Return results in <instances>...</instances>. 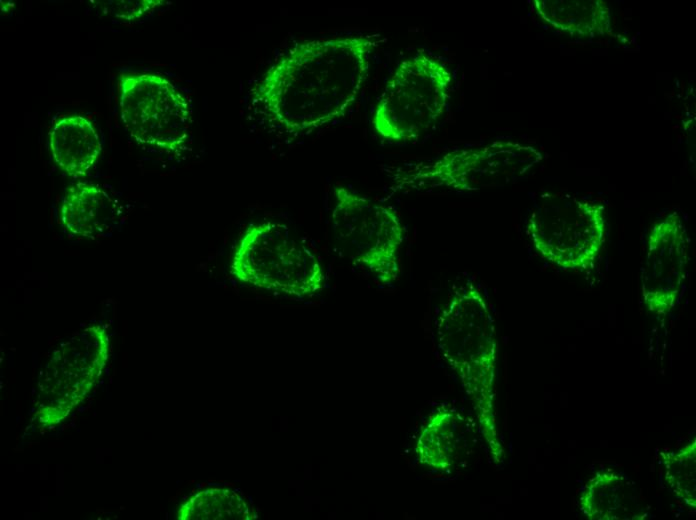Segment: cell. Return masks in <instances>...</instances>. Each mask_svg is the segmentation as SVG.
I'll return each instance as SVG.
<instances>
[{
    "label": "cell",
    "mask_w": 696,
    "mask_h": 520,
    "mask_svg": "<svg viewBox=\"0 0 696 520\" xmlns=\"http://www.w3.org/2000/svg\"><path fill=\"white\" fill-rule=\"evenodd\" d=\"M383 40L373 33L296 43L263 74L252 100L287 133L321 128L356 101Z\"/></svg>",
    "instance_id": "6da1fadb"
},
{
    "label": "cell",
    "mask_w": 696,
    "mask_h": 520,
    "mask_svg": "<svg viewBox=\"0 0 696 520\" xmlns=\"http://www.w3.org/2000/svg\"><path fill=\"white\" fill-rule=\"evenodd\" d=\"M440 354L472 401L481 434L495 462L504 450L495 413L497 338L493 314L481 289L472 281L457 287L436 320Z\"/></svg>",
    "instance_id": "7a4b0ae2"
},
{
    "label": "cell",
    "mask_w": 696,
    "mask_h": 520,
    "mask_svg": "<svg viewBox=\"0 0 696 520\" xmlns=\"http://www.w3.org/2000/svg\"><path fill=\"white\" fill-rule=\"evenodd\" d=\"M232 276L255 288L294 297L323 289L325 271L317 254L278 222L248 226L231 261Z\"/></svg>",
    "instance_id": "3957f363"
},
{
    "label": "cell",
    "mask_w": 696,
    "mask_h": 520,
    "mask_svg": "<svg viewBox=\"0 0 696 520\" xmlns=\"http://www.w3.org/2000/svg\"><path fill=\"white\" fill-rule=\"evenodd\" d=\"M452 73L438 58L418 51L404 59L388 79L375 106L372 125L391 142H405L429 131L444 114Z\"/></svg>",
    "instance_id": "277c9868"
},
{
    "label": "cell",
    "mask_w": 696,
    "mask_h": 520,
    "mask_svg": "<svg viewBox=\"0 0 696 520\" xmlns=\"http://www.w3.org/2000/svg\"><path fill=\"white\" fill-rule=\"evenodd\" d=\"M536 148L512 141H495L469 149L447 152L432 161L402 172V188H444L474 192L518 182L541 162Z\"/></svg>",
    "instance_id": "5b68a950"
},
{
    "label": "cell",
    "mask_w": 696,
    "mask_h": 520,
    "mask_svg": "<svg viewBox=\"0 0 696 520\" xmlns=\"http://www.w3.org/2000/svg\"><path fill=\"white\" fill-rule=\"evenodd\" d=\"M526 233L548 262L564 270H586L605 243V210L595 201L546 193L534 205Z\"/></svg>",
    "instance_id": "8992f818"
},
{
    "label": "cell",
    "mask_w": 696,
    "mask_h": 520,
    "mask_svg": "<svg viewBox=\"0 0 696 520\" xmlns=\"http://www.w3.org/2000/svg\"><path fill=\"white\" fill-rule=\"evenodd\" d=\"M333 195L331 226L343 252L382 284L394 283L401 271L399 252L404 240L399 215L345 186H336Z\"/></svg>",
    "instance_id": "52a82bcc"
},
{
    "label": "cell",
    "mask_w": 696,
    "mask_h": 520,
    "mask_svg": "<svg viewBox=\"0 0 696 520\" xmlns=\"http://www.w3.org/2000/svg\"><path fill=\"white\" fill-rule=\"evenodd\" d=\"M109 351L110 339L101 325L87 326L61 343L40 374L33 420L43 427L62 422L98 381Z\"/></svg>",
    "instance_id": "ba28073f"
},
{
    "label": "cell",
    "mask_w": 696,
    "mask_h": 520,
    "mask_svg": "<svg viewBox=\"0 0 696 520\" xmlns=\"http://www.w3.org/2000/svg\"><path fill=\"white\" fill-rule=\"evenodd\" d=\"M119 107L125 128L138 143L167 152L185 148L191 111L166 78L148 73L121 76Z\"/></svg>",
    "instance_id": "9c48e42d"
},
{
    "label": "cell",
    "mask_w": 696,
    "mask_h": 520,
    "mask_svg": "<svg viewBox=\"0 0 696 520\" xmlns=\"http://www.w3.org/2000/svg\"><path fill=\"white\" fill-rule=\"evenodd\" d=\"M688 244L685 224L676 211L650 230L640 285L644 305L655 317H666L680 299L687 274Z\"/></svg>",
    "instance_id": "30bf717a"
},
{
    "label": "cell",
    "mask_w": 696,
    "mask_h": 520,
    "mask_svg": "<svg viewBox=\"0 0 696 520\" xmlns=\"http://www.w3.org/2000/svg\"><path fill=\"white\" fill-rule=\"evenodd\" d=\"M578 508L589 520H645L651 506L639 486L613 469L596 471L583 485Z\"/></svg>",
    "instance_id": "8fae6325"
},
{
    "label": "cell",
    "mask_w": 696,
    "mask_h": 520,
    "mask_svg": "<svg viewBox=\"0 0 696 520\" xmlns=\"http://www.w3.org/2000/svg\"><path fill=\"white\" fill-rule=\"evenodd\" d=\"M116 220V202L100 186L80 182L65 191L60 206V222L69 233L83 238H97L113 229Z\"/></svg>",
    "instance_id": "7c38bea8"
},
{
    "label": "cell",
    "mask_w": 696,
    "mask_h": 520,
    "mask_svg": "<svg viewBox=\"0 0 696 520\" xmlns=\"http://www.w3.org/2000/svg\"><path fill=\"white\" fill-rule=\"evenodd\" d=\"M48 141L55 164L72 177L86 175L102 149L92 123L79 115L56 120L48 133Z\"/></svg>",
    "instance_id": "4fadbf2b"
},
{
    "label": "cell",
    "mask_w": 696,
    "mask_h": 520,
    "mask_svg": "<svg viewBox=\"0 0 696 520\" xmlns=\"http://www.w3.org/2000/svg\"><path fill=\"white\" fill-rule=\"evenodd\" d=\"M465 427V419L448 406L432 412L416 442L419 462L438 471L449 470L465 446Z\"/></svg>",
    "instance_id": "5bb4252c"
},
{
    "label": "cell",
    "mask_w": 696,
    "mask_h": 520,
    "mask_svg": "<svg viewBox=\"0 0 696 520\" xmlns=\"http://www.w3.org/2000/svg\"><path fill=\"white\" fill-rule=\"evenodd\" d=\"M537 15L553 28L581 38L610 32L611 13L602 0H534Z\"/></svg>",
    "instance_id": "9a60e30c"
},
{
    "label": "cell",
    "mask_w": 696,
    "mask_h": 520,
    "mask_svg": "<svg viewBox=\"0 0 696 520\" xmlns=\"http://www.w3.org/2000/svg\"><path fill=\"white\" fill-rule=\"evenodd\" d=\"M663 479L683 504L696 508V438L675 451L661 452Z\"/></svg>",
    "instance_id": "2e32d148"
},
{
    "label": "cell",
    "mask_w": 696,
    "mask_h": 520,
    "mask_svg": "<svg viewBox=\"0 0 696 520\" xmlns=\"http://www.w3.org/2000/svg\"><path fill=\"white\" fill-rule=\"evenodd\" d=\"M242 511L241 499L227 489H207L191 497L179 510L178 518L229 519Z\"/></svg>",
    "instance_id": "e0dca14e"
},
{
    "label": "cell",
    "mask_w": 696,
    "mask_h": 520,
    "mask_svg": "<svg viewBox=\"0 0 696 520\" xmlns=\"http://www.w3.org/2000/svg\"><path fill=\"white\" fill-rule=\"evenodd\" d=\"M161 0H144V1H105L100 2L99 7L104 14L122 19H135L142 17L156 7L162 5Z\"/></svg>",
    "instance_id": "ac0fdd59"
}]
</instances>
